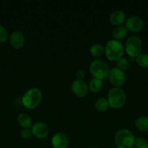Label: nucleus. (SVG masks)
Listing matches in <instances>:
<instances>
[{
  "instance_id": "nucleus-15",
  "label": "nucleus",
  "mask_w": 148,
  "mask_h": 148,
  "mask_svg": "<svg viewBox=\"0 0 148 148\" xmlns=\"http://www.w3.org/2000/svg\"><path fill=\"white\" fill-rule=\"evenodd\" d=\"M135 127L140 132H148V117L142 116L136 119L135 121Z\"/></svg>"
},
{
  "instance_id": "nucleus-18",
  "label": "nucleus",
  "mask_w": 148,
  "mask_h": 148,
  "mask_svg": "<svg viewBox=\"0 0 148 148\" xmlns=\"http://www.w3.org/2000/svg\"><path fill=\"white\" fill-rule=\"evenodd\" d=\"M103 85L102 80L97 78H93L90 80L89 84V89L94 93L99 92L102 89Z\"/></svg>"
},
{
  "instance_id": "nucleus-5",
  "label": "nucleus",
  "mask_w": 148,
  "mask_h": 148,
  "mask_svg": "<svg viewBox=\"0 0 148 148\" xmlns=\"http://www.w3.org/2000/svg\"><path fill=\"white\" fill-rule=\"evenodd\" d=\"M89 71L94 78L102 80L109 76L110 69L108 64L104 61L95 59L90 63Z\"/></svg>"
},
{
  "instance_id": "nucleus-22",
  "label": "nucleus",
  "mask_w": 148,
  "mask_h": 148,
  "mask_svg": "<svg viewBox=\"0 0 148 148\" xmlns=\"http://www.w3.org/2000/svg\"><path fill=\"white\" fill-rule=\"evenodd\" d=\"M135 148H148V141L144 137L136 138L134 144Z\"/></svg>"
},
{
  "instance_id": "nucleus-20",
  "label": "nucleus",
  "mask_w": 148,
  "mask_h": 148,
  "mask_svg": "<svg viewBox=\"0 0 148 148\" xmlns=\"http://www.w3.org/2000/svg\"><path fill=\"white\" fill-rule=\"evenodd\" d=\"M136 62L141 67H148V54L141 53L139 56L136 57Z\"/></svg>"
},
{
  "instance_id": "nucleus-24",
  "label": "nucleus",
  "mask_w": 148,
  "mask_h": 148,
  "mask_svg": "<svg viewBox=\"0 0 148 148\" xmlns=\"http://www.w3.org/2000/svg\"><path fill=\"white\" fill-rule=\"evenodd\" d=\"M32 134H32V131L30 128H23L20 132V136L24 139L29 138V137H31Z\"/></svg>"
},
{
  "instance_id": "nucleus-3",
  "label": "nucleus",
  "mask_w": 148,
  "mask_h": 148,
  "mask_svg": "<svg viewBox=\"0 0 148 148\" xmlns=\"http://www.w3.org/2000/svg\"><path fill=\"white\" fill-rule=\"evenodd\" d=\"M42 100V92L39 88H30L22 97V103L28 109H33L39 106Z\"/></svg>"
},
{
  "instance_id": "nucleus-2",
  "label": "nucleus",
  "mask_w": 148,
  "mask_h": 148,
  "mask_svg": "<svg viewBox=\"0 0 148 148\" xmlns=\"http://www.w3.org/2000/svg\"><path fill=\"white\" fill-rule=\"evenodd\" d=\"M136 137L130 130L121 129L116 132L114 137L115 144L117 148H133Z\"/></svg>"
},
{
  "instance_id": "nucleus-6",
  "label": "nucleus",
  "mask_w": 148,
  "mask_h": 148,
  "mask_svg": "<svg viewBox=\"0 0 148 148\" xmlns=\"http://www.w3.org/2000/svg\"><path fill=\"white\" fill-rule=\"evenodd\" d=\"M124 50L131 57L136 58L139 56L142 50V41L140 38L136 36L128 38L125 43Z\"/></svg>"
},
{
  "instance_id": "nucleus-10",
  "label": "nucleus",
  "mask_w": 148,
  "mask_h": 148,
  "mask_svg": "<svg viewBox=\"0 0 148 148\" xmlns=\"http://www.w3.org/2000/svg\"><path fill=\"white\" fill-rule=\"evenodd\" d=\"M71 90L74 95L82 98L88 93L89 86L84 80L75 79L71 85Z\"/></svg>"
},
{
  "instance_id": "nucleus-9",
  "label": "nucleus",
  "mask_w": 148,
  "mask_h": 148,
  "mask_svg": "<svg viewBox=\"0 0 148 148\" xmlns=\"http://www.w3.org/2000/svg\"><path fill=\"white\" fill-rule=\"evenodd\" d=\"M30 129H31L32 134L38 139H44L49 135V127L46 124L41 121L35 122Z\"/></svg>"
},
{
  "instance_id": "nucleus-13",
  "label": "nucleus",
  "mask_w": 148,
  "mask_h": 148,
  "mask_svg": "<svg viewBox=\"0 0 148 148\" xmlns=\"http://www.w3.org/2000/svg\"><path fill=\"white\" fill-rule=\"evenodd\" d=\"M109 20H110V23L113 25L120 26L126 21V14L122 10H115L111 13Z\"/></svg>"
},
{
  "instance_id": "nucleus-26",
  "label": "nucleus",
  "mask_w": 148,
  "mask_h": 148,
  "mask_svg": "<svg viewBox=\"0 0 148 148\" xmlns=\"http://www.w3.org/2000/svg\"><path fill=\"white\" fill-rule=\"evenodd\" d=\"M89 148H99V147H89Z\"/></svg>"
},
{
  "instance_id": "nucleus-12",
  "label": "nucleus",
  "mask_w": 148,
  "mask_h": 148,
  "mask_svg": "<svg viewBox=\"0 0 148 148\" xmlns=\"http://www.w3.org/2000/svg\"><path fill=\"white\" fill-rule=\"evenodd\" d=\"M10 43L15 49H21L25 43V37L20 31H14L10 35Z\"/></svg>"
},
{
  "instance_id": "nucleus-21",
  "label": "nucleus",
  "mask_w": 148,
  "mask_h": 148,
  "mask_svg": "<svg viewBox=\"0 0 148 148\" xmlns=\"http://www.w3.org/2000/svg\"><path fill=\"white\" fill-rule=\"evenodd\" d=\"M129 66H130V62L126 58H120L119 60L117 61V68L123 72L127 70Z\"/></svg>"
},
{
  "instance_id": "nucleus-8",
  "label": "nucleus",
  "mask_w": 148,
  "mask_h": 148,
  "mask_svg": "<svg viewBox=\"0 0 148 148\" xmlns=\"http://www.w3.org/2000/svg\"><path fill=\"white\" fill-rule=\"evenodd\" d=\"M144 21L140 17L136 15H132L128 17L125 21V27L127 30L136 33L139 32L143 29Z\"/></svg>"
},
{
  "instance_id": "nucleus-17",
  "label": "nucleus",
  "mask_w": 148,
  "mask_h": 148,
  "mask_svg": "<svg viewBox=\"0 0 148 148\" xmlns=\"http://www.w3.org/2000/svg\"><path fill=\"white\" fill-rule=\"evenodd\" d=\"M89 52L94 57H100L104 53V48L100 43H95L90 47Z\"/></svg>"
},
{
  "instance_id": "nucleus-1",
  "label": "nucleus",
  "mask_w": 148,
  "mask_h": 148,
  "mask_svg": "<svg viewBox=\"0 0 148 148\" xmlns=\"http://www.w3.org/2000/svg\"><path fill=\"white\" fill-rule=\"evenodd\" d=\"M124 53V46L120 40L112 39L106 43L104 53L109 61L115 62L122 58Z\"/></svg>"
},
{
  "instance_id": "nucleus-19",
  "label": "nucleus",
  "mask_w": 148,
  "mask_h": 148,
  "mask_svg": "<svg viewBox=\"0 0 148 148\" xmlns=\"http://www.w3.org/2000/svg\"><path fill=\"white\" fill-rule=\"evenodd\" d=\"M94 107L96 109L100 112H103L108 109L109 108V103L107 99L104 98H100L96 101L94 103Z\"/></svg>"
},
{
  "instance_id": "nucleus-16",
  "label": "nucleus",
  "mask_w": 148,
  "mask_h": 148,
  "mask_svg": "<svg viewBox=\"0 0 148 148\" xmlns=\"http://www.w3.org/2000/svg\"><path fill=\"white\" fill-rule=\"evenodd\" d=\"M113 37L114 38L115 40H120V39L124 38L127 35V29L124 26H117L113 29L112 32Z\"/></svg>"
},
{
  "instance_id": "nucleus-4",
  "label": "nucleus",
  "mask_w": 148,
  "mask_h": 148,
  "mask_svg": "<svg viewBox=\"0 0 148 148\" xmlns=\"http://www.w3.org/2000/svg\"><path fill=\"white\" fill-rule=\"evenodd\" d=\"M107 101L109 106L114 109H118L125 105L126 102V95L120 88H113L107 94Z\"/></svg>"
},
{
  "instance_id": "nucleus-14",
  "label": "nucleus",
  "mask_w": 148,
  "mask_h": 148,
  "mask_svg": "<svg viewBox=\"0 0 148 148\" xmlns=\"http://www.w3.org/2000/svg\"><path fill=\"white\" fill-rule=\"evenodd\" d=\"M17 122L23 128H30L33 125V121L30 116L26 113H21L17 117Z\"/></svg>"
},
{
  "instance_id": "nucleus-25",
  "label": "nucleus",
  "mask_w": 148,
  "mask_h": 148,
  "mask_svg": "<svg viewBox=\"0 0 148 148\" xmlns=\"http://www.w3.org/2000/svg\"><path fill=\"white\" fill-rule=\"evenodd\" d=\"M75 77L76 79H80V80H84V78L85 77V72L82 69H78L75 72Z\"/></svg>"
},
{
  "instance_id": "nucleus-11",
  "label": "nucleus",
  "mask_w": 148,
  "mask_h": 148,
  "mask_svg": "<svg viewBox=\"0 0 148 148\" xmlns=\"http://www.w3.org/2000/svg\"><path fill=\"white\" fill-rule=\"evenodd\" d=\"M51 143L53 148H68L69 147L68 137L62 132H57L54 134Z\"/></svg>"
},
{
  "instance_id": "nucleus-7",
  "label": "nucleus",
  "mask_w": 148,
  "mask_h": 148,
  "mask_svg": "<svg viewBox=\"0 0 148 148\" xmlns=\"http://www.w3.org/2000/svg\"><path fill=\"white\" fill-rule=\"evenodd\" d=\"M109 80L115 88H120L126 82V76L124 72L117 67L110 69L109 74Z\"/></svg>"
},
{
  "instance_id": "nucleus-23",
  "label": "nucleus",
  "mask_w": 148,
  "mask_h": 148,
  "mask_svg": "<svg viewBox=\"0 0 148 148\" xmlns=\"http://www.w3.org/2000/svg\"><path fill=\"white\" fill-rule=\"evenodd\" d=\"M8 38V31L4 26L0 25V43H3L7 40Z\"/></svg>"
}]
</instances>
